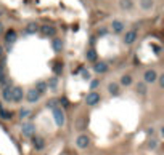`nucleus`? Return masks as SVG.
Returning a JSON list of instances; mask_svg holds the SVG:
<instances>
[{"label": "nucleus", "instance_id": "15", "mask_svg": "<svg viewBox=\"0 0 164 155\" xmlns=\"http://www.w3.org/2000/svg\"><path fill=\"white\" fill-rule=\"evenodd\" d=\"M140 8L145 10V11H150V10H153L155 7V0H140Z\"/></svg>", "mask_w": 164, "mask_h": 155}, {"label": "nucleus", "instance_id": "14", "mask_svg": "<svg viewBox=\"0 0 164 155\" xmlns=\"http://www.w3.org/2000/svg\"><path fill=\"white\" fill-rule=\"evenodd\" d=\"M34 90H36L40 96H42V94L48 90V85H47V83H45L44 80H40V82H37V83H36V88H34Z\"/></svg>", "mask_w": 164, "mask_h": 155}, {"label": "nucleus", "instance_id": "2", "mask_svg": "<svg viewBox=\"0 0 164 155\" xmlns=\"http://www.w3.org/2000/svg\"><path fill=\"white\" fill-rule=\"evenodd\" d=\"M52 110H53V118H55L57 126H63L64 125V112L60 107H53Z\"/></svg>", "mask_w": 164, "mask_h": 155}, {"label": "nucleus", "instance_id": "21", "mask_svg": "<svg viewBox=\"0 0 164 155\" xmlns=\"http://www.w3.org/2000/svg\"><path fill=\"white\" fill-rule=\"evenodd\" d=\"M7 74H5V69H3V66H0V85H7Z\"/></svg>", "mask_w": 164, "mask_h": 155}, {"label": "nucleus", "instance_id": "25", "mask_svg": "<svg viewBox=\"0 0 164 155\" xmlns=\"http://www.w3.org/2000/svg\"><path fill=\"white\" fill-rule=\"evenodd\" d=\"M52 45H53V50H55V51H60V50L63 48V43H61V40H58V38H55V40L52 42Z\"/></svg>", "mask_w": 164, "mask_h": 155}, {"label": "nucleus", "instance_id": "31", "mask_svg": "<svg viewBox=\"0 0 164 155\" xmlns=\"http://www.w3.org/2000/svg\"><path fill=\"white\" fill-rule=\"evenodd\" d=\"M82 77H84V78H89V77H90V74L87 72V70H82Z\"/></svg>", "mask_w": 164, "mask_h": 155}, {"label": "nucleus", "instance_id": "11", "mask_svg": "<svg viewBox=\"0 0 164 155\" xmlns=\"http://www.w3.org/2000/svg\"><path fill=\"white\" fill-rule=\"evenodd\" d=\"M39 98H40V94H39L34 88L26 93V99L29 101V102H37V101H39Z\"/></svg>", "mask_w": 164, "mask_h": 155}, {"label": "nucleus", "instance_id": "18", "mask_svg": "<svg viewBox=\"0 0 164 155\" xmlns=\"http://www.w3.org/2000/svg\"><path fill=\"white\" fill-rule=\"evenodd\" d=\"M37 31H39V24L34 22V21L26 26V34H36Z\"/></svg>", "mask_w": 164, "mask_h": 155}, {"label": "nucleus", "instance_id": "9", "mask_svg": "<svg viewBox=\"0 0 164 155\" xmlns=\"http://www.w3.org/2000/svg\"><path fill=\"white\" fill-rule=\"evenodd\" d=\"M2 98H3L7 102H11V83H7V85H3Z\"/></svg>", "mask_w": 164, "mask_h": 155}, {"label": "nucleus", "instance_id": "17", "mask_svg": "<svg viewBox=\"0 0 164 155\" xmlns=\"http://www.w3.org/2000/svg\"><path fill=\"white\" fill-rule=\"evenodd\" d=\"M16 38H18V35H16V32L13 31V29H10V31L5 34V42H7V43H15Z\"/></svg>", "mask_w": 164, "mask_h": 155}, {"label": "nucleus", "instance_id": "16", "mask_svg": "<svg viewBox=\"0 0 164 155\" xmlns=\"http://www.w3.org/2000/svg\"><path fill=\"white\" fill-rule=\"evenodd\" d=\"M119 8L124 10V11H129L134 8V2L132 0H119Z\"/></svg>", "mask_w": 164, "mask_h": 155}, {"label": "nucleus", "instance_id": "34", "mask_svg": "<svg viewBox=\"0 0 164 155\" xmlns=\"http://www.w3.org/2000/svg\"><path fill=\"white\" fill-rule=\"evenodd\" d=\"M2 54H3V48H2V47H0V56H2Z\"/></svg>", "mask_w": 164, "mask_h": 155}, {"label": "nucleus", "instance_id": "23", "mask_svg": "<svg viewBox=\"0 0 164 155\" xmlns=\"http://www.w3.org/2000/svg\"><path fill=\"white\" fill-rule=\"evenodd\" d=\"M121 85H124V87L132 85V77L130 75H122L121 77Z\"/></svg>", "mask_w": 164, "mask_h": 155}, {"label": "nucleus", "instance_id": "10", "mask_svg": "<svg viewBox=\"0 0 164 155\" xmlns=\"http://www.w3.org/2000/svg\"><path fill=\"white\" fill-rule=\"evenodd\" d=\"M93 70H95L97 74H105L106 70H108V64H106V62H101V61H100V62H98V61H95Z\"/></svg>", "mask_w": 164, "mask_h": 155}, {"label": "nucleus", "instance_id": "13", "mask_svg": "<svg viewBox=\"0 0 164 155\" xmlns=\"http://www.w3.org/2000/svg\"><path fill=\"white\" fill-rule=\"evenodd\" d=\"M111 29H113L116 34H121L122 31H124V22L119 21V19H114V21L111 22Z\"/></svg>", "mask_w": 164, "mask_h": 155}, {"label": "nucleus", "instance_id": "26", "mask_svg": "<svg viewBox=\"0 0 164 155\" xmlns=\"http://www.w3.org/2000/svg\"><path fill=\"white\" fill-rule=\"evenodd\" d=\"M29 115H31V110L29 109H21L19 110V117L21 118H26V117H29Z\"/></svg>", "mask_w": 164, "mask_h": 155}, {"label": "nucleus", "instance_id": "7", "mask_svg": "<svg viewBox=\"0 0 164 155\" xmlns=\"http://www.w3.org/2000/svg\"><path fill=\"white\" fill-rule=\"evenodd\" d=\"M135 40H137V31L135 29H130L124 34V43L126 45H132Z\"/></svg>", "mask_w": 164, "mask_h": 155}, {"label": "nucleus", "instance_id": "33", "mask_svg": "<svg viewBox=\"0 0 164 155\" xmlns=\"http://www.w3.org/2000/svg\"><path fill=\"white\" fill-rule=\"evenodd\" d=\"M2 32H3V24L0 22V34H2Z\"/></svg>", "mask_w": 164, "mask_h": 155}, {"label": "nucleus", "instance_id": "30", "mask_svg": "<svg viewBox=\"0 0 164 155\" xmlns=\"http://www.w3.org/2000/svg\"><path fill=\"white\" fill-rule=\"evenodd\" d=\"M156 80H159V87L161 88H164V75H161L159 78H156Z\"/></svg>", "mask_w": 164, "mask_h": 155}, {"label": "nucleus", "instance_id": "6", "mask_svg": "<svg viewBox=\"0 0 164 155\" xmlns=\"http://www.w3.org/2000/svg\"><path fill=\"white\" fill-rule=\"evenodd\" d=\"M89 144H90V139H89L87 134H80V136H77V139H76V146H77V149H87Z\"/></svg>", "mask_w": 164, "mask_h": 155}, {"label": "nucleus", "instance_id": "12", "mask_svg": "<svg viewBox=\"0 0 164 155\" xmlns=\"http://www.w3.org/2000/svg\"><path fill=\"white\" fill-rule=\"evenodd\" d=\"M32 144H34V149L36 150H42L45 147V141L42 138H39V136H34L32 138Z\"/></svg>", "mask_w": 164, "mask_h": 155}, {"label": "nucleus", "instance_id": "28", "mask_svg": "<svg viewBox=\"0 0 164 155\" xmlns=\"http://www.w3.org/2000/svg\"><path fill=\"white\" fill-rule=\"evenodd\" d=\"M57 102H58L57 99H52V101L48 102V107H50V109H53V107H57Z\"/></svg>", "mask_w": 164, "mask_h": 155}, {"label": "nucleus", "instance_id": "19", "mask_svg": "<svg viewBox=\"0 0 164 155\" xmlns=\"http://www.w3.org/2000/svg\"><path fill=\"white\" fill-rule=\"evenodd\" d=\"M137 93L142 94V96H145V94L148 93V87H146V83H145V82H140L139 85H137Z\"/></svg>", "mask_w": 164, "mask_h": 155}, {"label": "nucleus", "instance_id": "32", "mask_svg": "<svg viewBox=\"0 0 164 155\" xmlns=\"http://www.w3.org/2000/svg\"><path fill=\"white\" fill-rule=\"evenodd\" d=\"M106 32H108V31L105 29V27H101V29L98 31V34H100V35H106Z\"/></svg>", "mask_w": 164, "mask_h": 155}, {"label": "nucleus", "instance_id": "20", "mask_svg": "<svg viewBox=\"0 0 164 155\" xmlns=\"http://www.w3.org/2000/svg\"><path fill=\"white\" fill-rule=\"evenodd\" d=\"M108 93L109 94H119V83H109L108 85Z\"/></svg>", "mask_w": 164, "mask_h": 155}, {"label": "nucleus", "instance_id": "27", "mask_svg": "<svg viewBox=\"0 0 164 155\" xmlns=\"http://www.w3.org/2000/svg\"><path fill=\"white\" fill-rule=\"evenodd\" d=\"M156 146H158V141H150V142H148V149H156Z\"/></svg>", "mask_w": 164, "mask_h": 155}, {"label": "nucleus", "instance_id": "5", "mask_svg": "<svg viewBox=\"0 0 164 155\" xmlns=\"http://www.w3.org/2000/svg\"><path fill=\"white\" fill-rule=\"evenodd\" d=\"M156 78H158V74H156L155 69H148V70H145V74H143V82L146 83V85H148V83H155Z\"/></svg>", "mask_w": 164, "mask_h": 155}, {"label": "nucleus", "instance_id": "3", "mask_svg": "<svg viewBox=\"0 0 164 155\" xmlns=\"http://www.w3.org/2000/svg\"><path fill=\"white\" fill-rule=\"evenodd\" d=\"M21 131H23V134H24L26 138H31V136H34V133H36V126H34L31 122H24V123L21 125Z\"/></svg>", "mask_w": 164, "mask_h": 155}, {"label": "nucleus", "instance_id": "8", "mask_svg": "<svg viewBox=\"0 0 164 155\" xmlns=\"http://www.w3.org/2000/svg\"><path fill=\"white\" fill-rule=\"evenodd\" d=\"M39 29H40V32H42L45 37H53L55 34H57V29H55V27L53 26H42V27H39Z\"/></svg>", "mask_w": 164, "mask_h": 155}, {"label": "nucleus", "instance_id": "4", "mask_svg": "<svg viewBox=\"0 0 164 155\" xmlns=\"http://www.w3.org/2000/svg\"><path fill=\"white\" fill-rule=\"evenodd\" d=\"M85 102H87V106H97V104L100 102V93L90 91V93L85 96Z\"/></svg>", "mask_w": 164, "mask_h": 155}, {"label": "nucleus", "instance_id": "22", "mask_svg": "<svg viewBox=\"0 0 164 155\" xmlns=\"http://www.w3.org/2000/svg\"><path fill=\"white\" fill-rule=\"evenodd\" d=\"M85 56H87V59H89V61H92V62L97 61V51H95L93 48H90V50L87 51V54H85Z\"/></svg>", "mask_w": 164, "mask_h": 155}, {"label": "nucleus", "instance_id": "29", "mask_svg": "<svg viewBox=\"0 0 164 155\" xmlns=\"http://www.w3.org/2000/svg\"><path fill=\"white\" fill-rule=\"evenodd\" d=\"M97 87H98V80H93V82L90 83V88H92V90H95Z\"/></svg>", "mask_w": 164, "mask_h": 155}, {"label": "nucleus", "instance_id": "35", "mask_svg": "<svg viewBox=\"0 0 164 155\" xmlns=\"http://www.w3.org/2000/svg\"><path fill=\"white\" fill-rule=\"evenodd\" d=\"M0 16H2V10H0Z\"/></svg>", "mask_w": 164, "mask_h": 155}, {"label": "nucleus", "instance_id": "1", "mask_svg": "<svg viewBox=\"0 0 164 155\" xmlns=\"http://www.w3.org/2000/svg\"><path fill=\"white\" fill-rule=\"evenodd\" d=\"M24 98V91L21 87H11V102H21Z\"/></svg>", "mask_w": 164, "mask_h": 155}, {"label": "nucleus", "instance_id": "24", "mask_svg": "<svg viewBox=\"0 0 164 155\" xmlns=\"http://www.w3.org/2000/svg\"><path fill=\"white\" fill-rule=\"evenodd\" d=\"M0 117H2L3 120H10V118H11V112H10V110H5V109L0 107Z\"/></svg>", "mask_w": 164, "mask_h": 155}]
</instances>
